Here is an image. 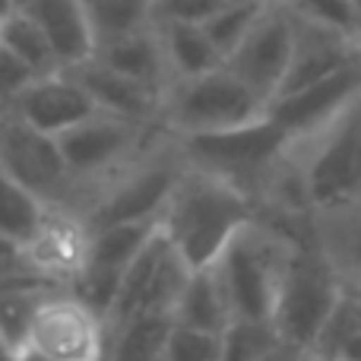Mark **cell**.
<instances>
[{"mask_svg":"<svg viewBox=\"0 0 361 361\" xmlns=\"http://www.w3.org/2000/svg\"><path fill=\"white\" fill-rule=\"evenodd\" d=\"M19 361H48L44 355H38V352H32V349H25L23 355H19Z\"/></svg>","mask_w":361,"mask_h":361,"instance_id":"cell-39","label":"cell"},{"mask_svg":"<svg viewBox=\"0 0 361 361\" xmlns=\"http://www.w3.org/2000/svg\"><path fill=\"white\" fill-rule=\"evenodd\" d=\"M269 361H320L314 352H305V349H288V345H282L279 352H276Z\"/></svg>","mask_w":361,"mask_h":361,"instance_id":"cell-37","label":"cell"},{"mask_svg":"<svg viewBox=\"0 0 361 361\" xmlns=\"http://www.w3.org/2000/svg\"><path fill=\"white\" fill-rule=\"evenodd\" d=\"M171 241L169 235L162 231V225H159L156 231H152V238L143 244V250H140L137 257L130 260V267L124 269V276H121V286H118V295H114L111 301V311H108V330H118L121 324H127L130 317H137L140 311H143V301H146V292H149V282L152 276H156L159 263H162V257L169 254Z\"/></svg>","mask_w":361,"mask_h":361,"instance_id":"cell-20","label":"cell"},{"mask_svg":"<svg viewBox=\"0 0 361 361\" xmlns=\"http://www.w3.org/2000/svg\"><path fill=\"white\" fill-rule=\"evenodd\" d=\"M175 320L165 314H137L111 330L108 361H162V349Z\"/></svg>","mask_w":361,"mask_h":361,"instance_id":"cell-26","label":"cell"},{"mask_svg":"<svg viewBox=\"0 0 361 361\" xmlns=\"http://www.w3.org/2000/svg\"><path fill=\"white\" fill-rule=\"evenodd\" d=\"M57 286L48 282H10L0 286V339L10 345L16 355H23L29 345L32 317H35L42 298Z\"/></svg>","mask_w":361,"mask_h":361,"instance_id":"cell-24","label":"cell"},{"mask_svg":"<svg viewBox=\"0 0 361 361\" xmlns=\"http://www.w3.org/2000/svg\"><path fill=\"white\" fill-rule=\"evenodd\" d=\"M288 143L292 137L269 114L250 121V124L228 127V130L178 137V149L187 165L231 180L254 200H260L263 187L276 171V165L282 162Z\"/></svg>","mask_w":361,"mask_h":361,"instance_id":"cell-6","label":"cell"},{"mask_svg":"<svg viewBox=\"0 0 361 361\" xmlns=\"http://www.w3.org/2000/svg\"><path fill=\"white\" fill-rule=\"evenodd\" d=\"M190 273L193 269L187 267L184 257H180L175 247H169V254L162 257V263H159L156 276H152V282H149V292H146L143 311L140 314H165V317H171L180 292H184L187 279H190Z\"/></svg>","mask_w":361,"mask_h":361,"instance_id":"cell-30","label":"cell"},{"mask_svg":"<svg viewBox=\"0 0 361 361\" xmlns=\"http://www.w3.org/2000/svg\"><path fill=\"white\" fill-rule=\"evenodd\" d=\"M225 4H269V0H225Z\"/></svg>","mask_w":361,"mask_h":361,"instance_id":"cell-41","label":"cell"},{"mask_svg":"<svg viewBox=\"0 0 361 361\" xmlns=\"http://www.w3.org/2000/svg\"><path fill=\"white\" fill-rule=\"evenodd\" d=\"M159 38L165 48V61H169L171 80H184V76H200L206 70L222 67V54L216 44L209 42L203 25L197 23H156Z\"/></svg>","mask_w":361,"mask_h":361,"instance_id":"cell-22","label":"cell"},{"mask_svg":"<svg viewBox=\"0 0 361 361\" xmlns=\"http://www.w3.org/2000/svg\"><path fill=\"white\" fill-rule=\"evenodd\" d=\"M38 80V73L23 61L16 57L6 44H0V111L4 108H13L16 99Z\"/></svg>","mask_w":361,"mask_h":361,"instance_id":"cell-34","label":"cell"},{"mask_svg":"<svg viewBox=\"0 0 361 361\" xmlns=\"http://www.w3.org/2000/svg\"><path fill=\"white\" fill-rule=\"evenodd\" d=\"M86 16L92 25L95 48L114 38L133 35L140 29H149L152 19V0H82Z\"/></svg>","mask_w":361,"mask_h":361,"instance_id":"cell-28","label":"cell"},{"mask_svg":"<svg viewBox=\"0 0 361 361\" xmlns=\"http://www.w3.org/2000/svg\"><path fill=\"white\" fill-rule=\"evenodd\" d=\"M13 6H16V4H13V0H0V19H4L6 13L13 10Z\"/></svg>","mask_w":361,"mask_h":361,"instance_id":"cell-40","label":"cell"},{"mask_svg":"<svg viewBox=\"0 0 361 361\" xmlns=\"http://www.w3.org/2000/svg\"><path fill=\"white\" fill-rule=\"evenodd\" d=\"M92 228L76 209L48 206L35 235L23 244V257L51 286H73L89 260Z\"/></svg>","mask_w":361,"mask_h":361,"instance_id":"cell-13","label":"cell"},{"mask_svg":"<svg viewBox=\"0 0 361 361\" xmlns=\"http://www.w3.org/2000/svg\"><path fill=\"white\" fill-rule=\"evenodd\" d=\"M292 44H295V19L282 0H269L250 32L241 38L235 51L225 57V67L244 80L267 105L276 99L282 89V80L288 73V61H292Z\"/></svg>","mask_w":361,"mask_h":361,"instance_id":"cell-11","label":"cell"},{"mask_svg":"<svg viewBox=\"0 0 361 361\" xmlns=\"http://www.w3.org/2000/svg\"><path fill=\"white\" fill-rule=\"evenodd\" d=\"M171 320H175V324H184V326L212 330V333H222L225 326H228L231 307H228L225 288H222V282H219L212 263L190 273V279H187L184 292H180V298L175 305Z\"/></svg>","mask_w":361,"mask_h":361,"instance_id":"cell-21","label":"cell"},{"mask_svg":"<svg viewBox=\"0 0 361 361\" xmlns=\"http://www.w3.org/2000/svg\"><path fill=\"white\" fill-rule=\"evenodd\" d=\"M317 238L339 267L345 286L361 288V206L317 219Z\"/></svg>","mask_w":361,"mask_h":361,"instance_id":"cell-23","label":"cell"},{"mask_svg":"<svg viewBox=\"0 0 361 361\" xmlns=\"http://www.w3.org/2000/svg\"><path fill=\"white\" fill-rule=\"evenodd\" d=\"M25 349L48 361H105L111 330L89 301H82L73 288L57 286L38 305Z\"/></svg>","mask_w":361,"mask_h":361,"instance_id":"cell-9","label":"cell"},{"mask_svg":"<svg viewBox=\"0 0 361 361\" xmlns=\"http://www.w3.org/2000/svg\"><path fill=\"white\" fill-rule=\"evenodd\" d=\"M282 4L292 13H298V16L311 19V23L330 25V29H339V32H345V35L361 38L352 0H282Z\"/></svg>","mask_w":361,"mask_h":361,"instance_id":"cell-33","label":"cell"},{"mask_svg":"<svg viewBox=\"0 0 361 361\" xmlns=\"http://www.w3.org/2000/svg\"><path fill=\"white\" fill-rule=\"evenodd\" d=\"M0 44L13 51L16 57H23L38 76L54 73V70H63L61 61H57L54 48H51L44 29L35 23L29 10L23 6H13L4 19H0Z\"/></svg>","mask_w":361,"mask_h":361,"instance_id":"cell-25","label":"cell"},{"mask_svg":"<svg viewBox=\"0 0 361 361\" xmlns=\"http://www.w3.org/2000/svg\"><path fill=\"white\" fill-rule=\"evenodd\" d=\"M159 228V219H133V222H111L92 228L89 241V260L80 279L73 282V292L95 307L102 317H108L111 301L118 295L121 276L130 267V260L143 250V244Z\"/></svg>","mask_w":361,"mask_h":361,"instance_id":"cell-12","label":"cell"},{"mask_svg":"<svg viewBox=\"0 0 361 361\" xmlns=\"http://www.w3.org/2000/svg\"><path fill=\"white\" fill-rule=\"evenodd\" d=\"M165 124H137V121L118 118L108 111H95L86 121L73 124L70 130L57 133V146L73 178V206L82 219L92 206L95 193L118 175L124 165H130Z\"/></svg>","mask_w":361,"mask_h":361,"instance_id":"cell-4","label":"cell"},{"mask_svg":"<svg viewBox=\"0 0 361 361\" xmlns=\"http://www.w3.org/2000/svg\"><path fill=\"white\" fill-rule=\"evenodd\" d=\"M361 95V57L352 63L339 67L336 73L324 76L317 82L295 89V92L276 95L269 102L267 114L288 133V137H305V133L317 130L330 118H336L352 99Z\"/></svg>","mask_w":361,"mask_h":361,"instance_id":"cell-14","label":"cell"},{"mask_svg":"<svg viewBox=\"0 0 361 361\" xmlns=\"http://www.w3.org/2000/svg\"><path fill=\"white\" fill-rule=\"evenodd\" d=\"M257 216V200L231 180L184 165L162 209V231L190 269L219 260L225 244Z\"/></svg>","mask_w":361,"mask_h":361,"instance_id":"cell-1","label":"cell"},{"mask_svg":"<svg viewBox=\"0 0 361 361\" xmlns=\"http://www.w3.org/2000/svg\"><path fill=\"white\" fill-rule=\"evenodd\" d=\"M105 361H108V358H105Z\"/></svg>","mask_w":361,"mask_h":361,"instance_id":"cell-44","label":"cell"},{"mask_svg":"<svg viewBox=\"0 0 361 361\" xmlns=\"http://www.w3.org/2000/svg\"><path fill=\"white\" fill-rule=\"evenodd\" d=\"M23 10H29L44 29L63 70L80 67L95 54V35L82 0H32Z\"/></svg>","mask_w":361,"mask_h":361,"instance_id":"cell-18","label":"cell"},{"mask_svg":"<svg viewBox=\"0 0 361 361\" xmlns=\"http://www.w3.org/2000/svg\"><path fill=\"white\" fill-rule=\"evenodd\" d=\"M282 345L273 320L231 317L222 330V361H269Z\"/></svg>","mask_w":361,"mask_h":361,"instance_id":"cell-29","label":"cell"},{"mask_svg":"<svg viewBox=\"0 0 361 361\" xmlns=\"http://www.w3.org/2000/svg\"><path fill=\"white\" fill-rule=\"evenodd\" d=\"M333 361H361V330L352 333V336L339 345V352H336Z\"/></svg>","mask_w":361,"mask_h":361,"instance_id":"cell-36","label":"cell"},{"mask_svg":"<svg viewBox=\"0 0 361 361\" xmlns=\"http://www.w3.org/2000/svg\"><path fill=\"white\" fill-rule=\"evenodd\" d=\"M13 111L29 121L32 127L57 137V133L70 130L73 124L86 121L89 114H95L99 108L70 70H54V73L38 76L16 99Z\"/></svg>","mask_w":361,"mask_h":361,"instance_id":"cell-16","label":"cell"},{"mask_svg":"<svg viewBox=\"0 0 361 361\" xmlns=\"http://www.w3.org/2000/svg\"><path fill=\"white\" fill-rule=\"evenodd\" d=\"M0 361H19V355L4 343V339H0Z\"/></svg>","mask_w":361,"mask_h":361,"instance_id":"cell-38","label":"cell"},{"mask_svg":"<svg viewBox=\"0 0 361 361\" xmlns=\"http://www.w3.org/2000/svg\"><path fill=\"white\" fill-rule=\"evenodd\" d=\"M70 73L92 95L99 111L118 114V118L137 121V124H162V89L130 80V76L111 70L108 63H102L99 57H89L80 67H70Z\"/></svg>","mask_w":361,"mask_h":361,"instance_id":"cell-17","label":"cell"},{"mask_svg":"<svg viewBox=\"0 0 361 361\" xmlns=\"http://www.w3.org/2000/svg\"><path fill=\"white\" fill-rule=\"evenodd\" d=\"M92 57H99L102 63H108L111 70L130 76V80H140L152 89H162V92L171 82V70H169V61H165V48H162L156 23L149 29L133 32V35L99 44Z\"/></svg>","mask_w":361,"mask_h":361,"instance_id":"cell-19","label":"cell"},{"mask_svg":"<svg viewBox=\"0 0 361 361\" xmlns=\"http://www.w3.org/2000/svg\"><path fill=\"white\" fill-rule=\"evenodd\" d=\"M345 282L317 235L292 244L273 307V324L288 349L314 352Z\"/></svg>","mask_w":361,"mask_h":361,"instance_id":"cell-5","label":"cell"},{"mask_svg":"<svg viewBox=\"0 0 361 361\" xmlns=\"http://www.w3.org/2000/svg\"><path fill=\"white\" fill-rule=\"evenodd\" d=\"M352 6H355V16H358V29H361V0H352Z\"/></svg>","mask_w":361,"mask_h":361,"instance_id":"cell-42","label":"cell"},{"mask_svg":"<svg viewBox=\"0 0 361 361\" xmlns=\"http://www.w3.org/2000/svg\"><path fill=\"white\" fill-rule=\"evenodd\" d=\"M295 19V44H292V61H288V73L282 80V89L276 95L295 92V89L317 82L324 76L336 73L339 67L352 63L361 57V38L345 35L330 25L311 23V19L292 13Z\"/></svg>","mask_w":361,"mask_h":361,"instance_id":"cell-15","label":"cell"},{"mask_svg":"<svg viewBox=\"0 0 361 361\" xmlns=\"http://www.w3.org/2000/svg\"><path fill=\"white\" fill-rule=\"evenodd\" d=\"M267 4H222L209 19L203 23L209 42L216 44V51L222 54V61L241 44V38L250 32V25L257 23V16L263 13Z\"/></svg>","mask_w":361,"mask_h":361,"instance_id":"cell-31","label":"cell"},{"mask_svg":"<svg viewBox=\"0 0 361 361\" xmlns=\"http://www.w3.org/2000/svg\"><path fill=\"white\" fill-rule=\"evenodd\" d=\"M267 99L238 80L228 67L171 80L162 95V124L175 137L241 127L267 114Z\"/></svg>","mask_w":361,"mask_h":361,"instance_id":"cell-7","label":"cell"},{"mask_svg":"<svg viewBox=\"0 0 361 361\" xmlns=\"http://www.w3.org/2000/svg\"><path fill=\"white\" fill-rule=\"evenodd\" d=\"M0 171L38 193L48 206H73V178L57 137L32 127L13 108L0 111Z\"/></svg>","mask_w":361,"mask_h":361,"instance_id":"cell-10","label":"cell"},{"mask_svg":"<svg viewBox=\"0 0 361 361\" xmlns=\"http://www.w3.org/2000/svg\"><path fill=\"white\" fill-rule=\"evenodd\" d=\"M295 241H301V238H288L267 219L254 216L225 244L212 269L225 288L231 317L273 320L276 295H279V282Z\"/></svg>","mask_w":361,"mask_h":361,"instance_id":"cell-3","label":"cell"},{"mask_svg":"<svg viewBox=\"0 0 361 361\" xmlns=\"http://www.w3.org/2000/svg\"><path fill=\"white\" fill-rule=\"evenodd\" d=\"M184 156L178 149V137L162 130L130 165L118 171L86 209L89 228L111 222H133V219H162V209L175 190Z\"/></svg>","mask_w":361,"mask_h":361,"instance_id":"cell-8","label":"cell"},{"mask_svg":"<svg viewBox=\"0 0 361 361\" xmlns=\"http://www.w3.org/2000/svg\"><path fill=\"white\" fill-rule=\"evenodd\" d=\"M225 0H152L156 23H197L203 25Z\"/></svg>","mask_w":361,"mask_h":361,"instance_id":"cell-35","label":"cell"},{"mask_svg":"<svg viewBox=\"0 0 361 361\" xmlns=\"http://www.w3.org/2000/svg\"><path fill=\"white\" fill-rule=\"evenodd\" d=\"M44 212H48V203L38 193H32L6 171H0V238L23 247L42 225Z\"/></svg>","mask_w":361,"mask_h":361,"instance_id":"cell-27","label":"cell"},{"mask_svg":"<svg viewBox=\"0 0 361 361\" xmlns=\"http://www.w3.org/2000/svg\"><path fill=\"white\" fill-rule=\"evenodd\" d=\"M162 361H222V333L171 324Z\"/></svg>","mask_w":361,"mask_h":361,"instance_id":"cell-32","label":"cell"},{"mask_svg":"<svg viewBox=\"0 0 361 361\" xmlns=\"http://www.w3.org/2000/svg\"><path fill=\"white\" fill-rule=\"evenodd\" d=\"M13 4H16V6H29L32 0H13Z\"/></svg>","mask_w":361,"mask_h":361,"instance_id":"cell-43","label":"cell"},{"mask_svg":"<svg viewBox=\"0 0 361 361\" xmlns=\"http://www.w3.org/2000/svg\"><path fill=\"white\" fill-rule=\"evenodd\" d=\"M288 162L314 219L361 206V95L317 130L295 137Z\"/></svg>","mask_w":361,"mask_h":361,"instance_id":"cell-2","label":"cell"}]
</instances>
